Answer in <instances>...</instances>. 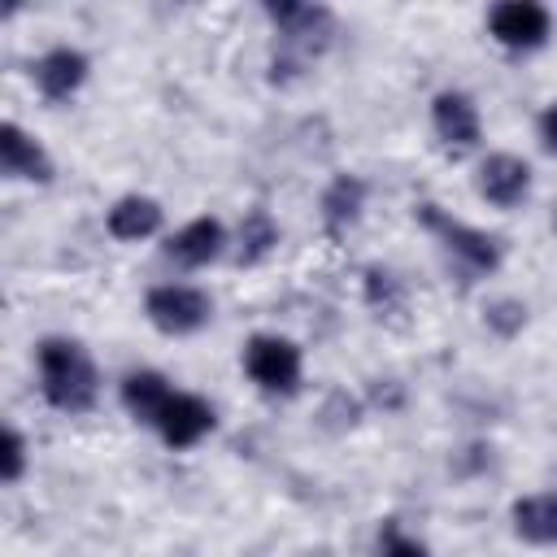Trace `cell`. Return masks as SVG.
Segmentation results:
<instances>
[{"label": "cell", "mask_w": 557, "mask_h": 557, "mask_svg": "<svg viewBox=\"0 0 557 557\" xmlns=\"http://www.w3.org/2000/svg\"><path fill=\"white\" fill-rule=\"evenodd\" d=\"M540 139H544V148H548V152H557V104L540 117Z\"/></svg>", "instance_id": "cell-22"}, {"label": "cell", "mask_w": 557, "mask_h": 557, "mask_svg": "<svg viewBox=\"0 0 557 557\" xmlns=\"http://www.w3.org/2000/svg\"><path fill=\"white\" fill-rule=\"evenodd\" d=\"M418 222H422L431 235H440V244H444L470 274H492V270L500 265L496 239L483 235V231H474V226H466V222H453L448 213H440V205H422V209H418Z\"/></svg>", "instance_id": "cell-4"}, {"label": "cell", "mask_w": 557, "mask_h": 557, "mask_svg": "<svg viewBox=\"0 0 557 557\" xmlns=\"http://www.w3.org/2000/svg\"><path fill=\"white\" fill-rule=\"evenodd\" d=\"M278 244V226L265 209H248L239 222V265H257Z\"/></svg>", "instance_id": "cell-17"}, {"label": "cell", "mask_w": 557, "mask_h": 557, "mask_svg": "<svg viewBox=\"0 0 557 557\" xmlns=\"http://www.w3.org/2000/svg\"><path fill=\"white\" fill-rule=\"evenodd\" d=\"M26 474V440L17 426H4L0 435V479L4 483H17Z\"/></svg>", "instance_id": "cell-19"}, {"label": "cell", "mask_w": 557, "mask_h": 557, "mask_svg": "<svg viewBox=\"0 0 557 557\" xmlns=\"http://www.w3.org/2000/svg\"><path fill=\"white\" fill-rule=\"evenodd\" d=\"M144 313H148V322H152L157 331H165V335H191V331H200V326L209 322L213 305H209V296H205L200 287L161 283V287L148 292Z\"/></svg>", "instance_id": "cell-5"}, {"label": "cell", "mask_w": 557, "mask_h": 557, "mask_svg": "<svg viewBox=\"0 0 557 557\" xmlns=\"http://www.w3.org/2000/svg\"><path fill=\"white\" fill-rule=\"evenodd\" d=\"M431 122H435V135L453 152H466V148L479 144V109L461 91H440L435 104H431Z\"/></svg>", "instance_id": "cell-9"}, {"label": "cell", "mask_w": 557, "mask_h": 557, "mask_svg": "<svg viewBox=\"0 0 557 557\" xmlns=\"http://www.w3.org/2000/svg\"><path fill=\"white\" fill-rule=\"evenodd\" d=\"M479 196L496 209H513L522 205V196L531 191V165L513 152H492L483 165H479V178H474Z\"/></svg>", "instance_id": "cell-7"}, {"label": "cell", "mask_w": 557, "mask_h": 557, "mask_svg": "<svg viewBox=\"0 0 557 557\" xmlns=\"http://www.w3.org/2000/svg\"><path fill=\"white\" fill-rule=\"evenodd\" d=\"M0 170H4V178H30V183H48L52 178L48 152L13 122L0 126Z\"/></svg>", "instance_id": "cell-11"}, {"label": "cell", "mask_w": 557, "mask_h": 557, "mask_svg": "<svg viewBox=\"0 0 557 557\" xmlns=\"http://www.w3.org/2000/svg\"><path fill=\"white\" fill-rule=\"evenodd\" d=\"M383 557H426V548L418 540H405L396 531H387V544H383Z\"/></svg>", "instance_id": "cell-21"}, {"label": "cell", "mask_w": 557, "mask_h": 557, "mask_svg": "<svg viewBox=\"0 0 557 557\" xmlns=\"http://www.w3.org/2000/svg\"><path fill=\"white\" fill-rule=\"evenodd\" d=\"M487 26H492V39L505 44V48H518V52H531L548 39L553 22H548V9L535 4V0H505L487 13Z\"/></svg>", "instance_id": "cell-6"}, {"label": "cell", "mask_w": 557, "mask_h": 557, "mask_svg": "<svg viewBox=\"0 0 557 557\" xmlns=\"http://www.w3.org/2000/svg\"><path fill=\"white\" fill-rule=\"evenodd\" d=\"M222 244H226L222 222H218V218H196V222H187L178 235H170L165 257L178 261L183 270H200V265H209V261L222 257Z\"/></svg>", "instance_id": "cell-10"}, {"label": "cell", "mask_w": 557, "mask_h": 557, "mask_svg": "<svg viewBox=\"0 0 557 557\" xmlns=\"http://www.w3.org/2000/svg\"><path fill=\"white\" fill-rule=\"evenodd\" d=\"M265 13L278 26V48H283V52H274V74L270 78L287 83L292 70H300L309 57H318L331 44L335 17L322 4H265Z\"/></svg>", "instance_id": "cell-2"}, {"label": "cell", "mask_w": 557, "mask_h": 557, "mask_svg": "<svg viewBox=\"0 0 557 557\" xmlns=\"http://www.w3.org/2000/svg\"><path fill=\"white\" fill-rule=\"evenodd\" d=\"M39 387H44V400L52 409L83 413V409L96 405L100 379H96V366L83 352V344H74V339H44L39 344Z\"/></svg>", "instance_id": "cell-1"}, {"label": "cell", "mask_w": 557, "mask_h": 557, "mask_svg": "<svg viewBox=\"0 0 557 557\" xmlns=\"http://www.w3.org/2000/svg\"><path fill=\"white\" fill-rule=\"evenodd\" d=\"M170 396H174V392H170V383H165L157 370H135V374L122 379V405H126V413H131L135 422L157 426V418H161V409H165Z\"/></svg>", "instance_id": "cell-13"}, {"label": "cell", "mask_w": 557, "mask_h": 557, "mask_svg": "<svg viewBox=\"0 0 557 557\" xmlns=\"http://www.w3.org/2000/svg\"><path fill=\"white\" fill-rule=\"evenodd\" d=\"M366 300H370V309H383V313H400V309H405L400 283H396L387 270H379V265L366 270ZM383 313H379V318H383Z\"/></svg>", "instance_id": "cell-18"}, {"label": "cell", "mask_w": 557, "mask_h": 557, "mask_svg": "<svg viewBox=\"0 0 557 557\" xmlns=\"http://www.w3.org/2000/svg\"><path fill=\"white\" fill-rule=\"evenodd\" d=\"M161 226V205L148 196H122L109 209V235L113 239H144Z\"/></svg>", "instance_id": "cell-16"}, {"label": "cell", "mask_w": 557, "mask_h": 557, "mask_svg": "<svg viewBox=\"0 0 557 557\" xmlns=\"http://www.w3.org/2000/svg\"><path fill=\"white\" fill-rule=\"evenodd\" d=\"M157 431L170 448H191L213 431V409L191 392H174L157 418Z\"/></svg>", "instance_id": "cell-8"}, {"label": "cell", "mask_w": 557, "mask_h": 557, "mask_svg": "<svg viewBox=\"0 0 557 557\" xmlns=\"http://www.w3.org/2000/svg\"><path fill=\"white\" fill-rule=\"evenodd\" d=\"M87 78V57L74 48H52L35 61V83L48 100H70Z\"/></svg>", "instance_id": "cell-12"}, {"label": "cell", "mask_w": 557, "mask_h": 557, "mask_svg": "<svg viewBox=\"0 0 557 557\" xmlns=\"http://www.w3.org/2000/svg\"><path fill=\"white\" fill-rule=\"evenodd\" d=\"M361 205H366V183L357 174H339L326 187V196H322V222H326V231L331 235H344L357 222Z\"/></svg>", "instance_id": "cell-15"}, {"label": "cell", "mask_w": 557, "mask_h": 557, "mask_svg": "<svg viewBox=\"0 0 557 557\" xmlns=\"http://www.w3.org/2000/svg\"><path fill=\"white\" fill-rule=\"evenodd\" d=\"M244 370L261 392L292 396L300 387V348L283 335H252L244 348Z\"/></svg>", "instance_id": "cell-3"}, {"label": "cell", "mask_w": 557, "mask_h": 557, "mask_svg": "<svg viewBox=\"0 0 557 557\" xmlns=\"http://www.w3.org/2000/svg\"><path fill=\"white\" fill-rule=\"evenodd\" d=\"M513 531L527 544H557V492H535L513 500Z\"/></svg>", "instance_id": "cell-14"}, {"label": "cell", "mask_w": 557, "mask_h": 557, "mask_svg": "<svg viewBox=\"0 0 557 557\" xmlns=\"http://www.w3.org/2000/svg\"><path fill=\"white\" fill-rule=\"evenodd\" d=\"M522 322H527V309L513 305V300H496V305L487 309V326H496L500 335H513Z\"/></svg>", "instance_id": "cell-20"}]
</instances>
